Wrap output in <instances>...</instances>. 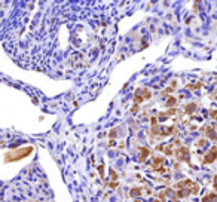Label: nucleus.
<instances>
[{"mask_svg":"<svg viewBox=\"0 0 217 202\" xmlns=\"http://www.w3.org/2000/svg\"><path fill=\"white\" fill-rule=\"evenodd\" d=\"M33 146H25V147H19V149H14V150H9L5 153V162L6 164H10V162H16L21 161L24 158L30 156L33 153Z\"/></svg>","mask_w":217,"mask_h":202,"instance_id":"nucleus-1","label":"nucleus"},{"mask_svg":"<svg viewBox=\"0 0 217 202\" xmlns=\"http://www.w3.org/2000/svg\"><path fill=\"white\" fill-rule=\"evenodd\" d=\"M176 155H177V159L180 162H187L189 161V150L186 149V147H180V149H177V152H176Z\"/></svg>","mask_w":217,"mask_h":202,"instance_id":"nucleus-2","label":"nucleus"},{"mask_svg":"<svg viewBox=\"0 0 217 202\" xmlns=\"http://www.w3.org/2000/svg\"><path fill=\"white\" fill-rule=\"evenodd\" d=\"M216 158H217V147H211L210 152L204 158V164H211V162L216 161Z\"/></svg>","mask_w":217,"mask_h":202,"instance_id":"nucleus-3","label":"nucleus"},{"mask_svg":"<svg viewBox=\"0 0 217 202\" xmlns=\"http://www.w3.org/2000/svg\"><path fill=\"white\" fill-rule=\"evenodd\" d=\"M153 168H155V170L156 171H161V172H164V170H162L161 166L164 165V158H155V159H153Z\"/></svg>","mask_w":217,"mask_h":202,"instance_id":"nucleus-4","label":"nucleus"},{"mask_svg":"<svg viewBox=\"0 0 217 202\" xmlns=\"http://www.w3.org/2000/svg\"><path fill=\"white\" fill-rule=\"evenodd\" d=\"M140 152H141V155H140V158H138V162H144L146 161V158L150 155V150L146 149V147H140Z\"/></svg>","mask_w":217,"mask_h":202,"instance_id":"nucleus-5","label":"nucleus"},{"mask_svg":"<svg viewBox=\"0 0 217 202\" xmlns=\"http://www.w3.org/2000/svg\"><path fill=\"white\" fill-rule=\"evenodd\" d=\"M205 134H207L208 138H211V140L217 141V134L214 132V126H207V131H205Z\"/></svg>","mask_w":217,"mask_h":202,"instance_id":"nucleus-6","label":"nucleus"},{"mask_svg":"<svg viewBox=\"0 0 217 202\" xmlns=\"http://www.w3.org/2000/svg\"><path fill=\"white\" fill-rule=\"evenodd\" d=\"M158 150H164L165 152V155H173L174 152H173V146L171 144H164V146H159L158 147Z\"/></svg>","mask_w":217,"mask_h":202,"instance_id":"nucleus-7","label":"nucleus"},{"mask_svg":"<svg viewBox=\"0 0 217 202\" xmlns=\"http://www.w3.org/2000/svg\"><path fill=\"white\" fill-rule=\"evenodd\" d=\"M193 110H196V104H195V103H190V104L186 106V113H187V115H192Z\"/></svg>","mask_w":217,"mask_h":202,"instance_id":"nucleus-8","label":"nucleus"},{"mask_svg":"<svg viewBox=\"0 0 217 202\" xmlns=\"http://www.w3.org/2000/svg\"><path fill=\"white\" fill-rule=\"evenodd\" d=\"M134 103H137V104L143 103V97H141V92H140V89L135 92V95H134Z\"/></svg>","mask_w":217,"mask_h":202,"instance_id":"nucleus-9","label":"nucleus"},{"mask_svg":"<svg viewBox=\"0 0 217 202\" xmlns=\"http://www.w3.org/2000/svg\"><path fill=\"white\" fill-rule=\"evenodd\" d=\"M140 193H141V189L140 187H135L131 190V196L132 198H140Z\"/></svg>","mask_w":217,"mask_h":202,"instance_id":"nucleus-10","label":"nucleus"},{"mask_svg":"<svg viewBox=\"0 0 217 202\" xmlns=\"http://www.w3.org/2000/svg\"><path fill=\"white\" fill-rule=\"evenodd\" d=\"M140 92H141V94H143V100L144 98H150V97H152V92L150 91H147V89H140Z\"/></svg>","mask_w":217,"mask_h":202,"instance_id":"nucleus-11","label":"nucleus"},{"mask_svg":"<svg viewBox=\"0 0 217 202\" xmlns=\"http://www.w3.org/2000/svg\"><path fill=\"white\" fill-rule=\"evenodd\" d=\"M176 103H177V101H176V98H173V97H171V98H168V100H166V103H165V104H166L168 107H171V106H176Z\"/></svg>","mask_w":217,"mask_h":202,"instance_id":"nucleus-12","label":"nucleus"},{"mask_svg":"<svg viewBox=\"0 0 217 202\" xmlns=\"http://www.w3.org/2000/svg\"><path fill=\"white\" fill-rule=\"evenodd\" d=\"M210 113H211V117H213V119L217 120V110H211Z\"/></svg>","mask_w":217,"mask_h":202,"instance_id":"nucleus-13","label":"nucleus"},{"mask_svg":"<svg viewBox=\"0 0 217 202\" xmlns=\"http://www.w3.org/2000/svg\"><path fill=\"white\" fill-rule=\"evenodd\" d=\"M153 202H159V201H158V199H156V201H153Z\"/></svg>","mask_w":217,"mask_h":202,"instance_id":"nucleus-14","label":"nucleus"},{"mask_svg":"<svg viewBox=\"0 0 217 202\" xmlns=\"http://www.w3.org/2000/svg\"><path fill=\"white\" fill-rule=\"evenodd\" d=\"M216 100H217V95H216Z\"/></svg>","mask_w":217,"mask_h":202,"instance_id":"nucleus-15","label":"nucleus"},{"mask_svg":"<svg viewBox=\"0 0 217 202\" xmlns=\"http://www.w3.org/2000/svg\"><path fill=\"white\" fill-rule=\"evenodd\" d=\"M216 128H217V126H216Z\"/></svg>","mask_w":217,"mask_h":202,"instance_id":"nucleus-16","label":"nucleus"}]
</instances>
